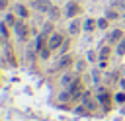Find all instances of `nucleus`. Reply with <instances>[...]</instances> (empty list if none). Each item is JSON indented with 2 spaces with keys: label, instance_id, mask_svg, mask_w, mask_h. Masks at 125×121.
<instances>
[{
  "label": "nucleus",
  "instance_id": "nucleus-4",
  "mask_svg": "<svg viewBox=\"0 0 125 121\" xmlns=\"http://www.w3.org/2000/svg\"><path fill=\"white\" fill-rule=\"evenodd\" d=\"M33 8L39 10V12H51V2L49 0H35L33 2Z\"/></svg>",
  "mask_w": 125,
  "mask_h": 121
},
{
  "label": "nucleus",
  "instance_id": "nucleus-14",
  "mask_svg": "<svg viewBox=\"0 0 125 121\" xmlns=\"http://www.w3.org/2000/svg\"><path fill=\"white\" fill-rule=\"evenodd\" d=\"M115 53H117V55H125V37H123V39L117 43V49H115Z\"/></svg>",
  "mask_w": 125,
  "mask_h": 121
},
{
  "label": "nucleus",
  "instance_id": "nucleus-7",
  "mask_svg": "<svg viewBox=\"0 0 125 121\" xmlns=\"http://www.w3.org/2000/svg\"><path fill=\"white\" fill-rule=\"evenodd\" d=\"M109 53H111V47H109V45H104L102 51H100V59H102V62H105V60L109 59Z\"/></svg>",
  "mask_w": 125,
  "mask_h": 121
},
{
  "label": "nucleus",
  "instance_id": "nucleus-9",
  "mask_svg": "<svg viewBox=\"0 0 125 121\" xmlns=\"http://www.w3.org/2000/svg\"><path fill=\"white\" fill-rule=\"evenodd\" d=\"M16 14H18L20 18H27V16H29V12H27L25 6H16Z\"/></svg>",
  "mask_w": 125,
  "mask_h": 121
},
{
  "label": "nucleus",
  "instance_id": "nucleus-18",
  "mask_svg": "<svg viewBox=\"0 0 125 121\" xmlns=\"http://www.w3.org/2000/svg\"><path fill=\"white\" fill-rule=\"evenodd\" d=\"M107 18H109V20H115V18H117V14L111 10V12H107Z\"/></svg>",
  "mask_w": 125,
  "mask_h": 121
},
{
  "label": "nucleus",
  "instance_id": "nucleus-6",
  "mask_svg": "<svg viewBox=\"0 0 125 121\" xmlns=\"http://www.w3.org/2000/svg\"><path fill=\"white\" fill-rule=\"evenodd\" d=\"M121 39H123V31L121 29H113L109 33V43H119Z\"/></svg>",
  "mask_w": 125,
  "mask_h": 121
},
{
  "label": "nucleus",
  "instance_id": "nucleus-15",
  "mask_svg": "<svg viewBox=\"0 0 125 121\" xmlns=\"http://www.w3.org/2000/svg\"><path fill=\"white\" fill-rule=\"evenodd\" d=\"M74 80H76V76H74V74H64V76L61 78V82H62V84H70V82H74Z\"/></svg>",
  "mask_w": 125,
  "mask_h": 121
},
{
  "label": "nucleus",
  "instance_id": "nucleus-10",
  "mask_svg": "<svg viewBox=\"0 0 125 121\" xmlns=\"http://www.w3.org/2000/svg\"><path fill=\"white\" fill-rule=\"evenodd\" d=\"M4 23H6V25H16V23H18L16 14H8V16H6V20H4Z\"/></svg>",
  "mask_w": 125,
  "mask_h": 121
},
{
  "label": "nucleus",
  "instance_id": "nucleus-19",
  "mask_svg": "<svg viewBox=\"0 0 125 121\" xmlns=\"http://www.w3.org/2000/svg\"><path fill=\"white\" fill-rule=\"evenodd\" d=\"M0 8H2V10H6V8H8V0H2V4H0Z\"/></svg>",
  "mask_w": 125,
  "mask_h": 121
},
{
  "label": "nucleus",
  "instance_id": "nucleus-17",
  "mask_svg": "<svg viewBox=\"0 0 125 121\" xmlns=\"http://www.w3.org/2000/svg\"><path fill=\"white\" fill-rule=\"evenodd\" d=\"M115 100H117L119 103H123V101H125V94H123V92H119V94L115 96Z\"/></svg>",
  "mask_w": 125,
  "mask_h": 121
},
{
  "label": "nucleus",
  "instance_id": "nucleus-16",
  "mask_svg": "<svg viewBox=\"0 0 125 121\" xmlns=\"http://www.w3.org/2000/svg\"><path fill=\"white\" fill-rule=\"evenodd\" d=\"M107 25H109V20H107V18L98 20V27H100V29H107Z\"/></svg>",
  "mask_w": 125,
  "mask_h": 121
},
{
  "label": "nucleus",
  "instance_id": "nucleus-3",
  "mask_svg": "<svg viewBox=\"0 0 125 121\" xmlns=\"http://www.w3.org/2000/svg\"><path fill=\"white\" fill-rule=\"evenodd\" d=\"M82 90H84V88H82V82L76 78V80L72 82V88H70V94H72V98H74V100H78V98H80V94H82Z\"/></svg>",
  "mask_w": 125,
  "mask_h": 121
},
{
  "label": "nucleus",
  "instance_id": "nucleus-13",
  "mask_svg": "<svg viewBox=\"0 0 125 121\" xmlns=\"http://www.w3.org/2000/svg\"><path fill=\"white\" fill-rule=\"evenodd\" d=\"M78 31H80V21H78V20H74V21L70 23V33H72V35H76Z\"/></svg>",
  "mask_w": 125,
  "mask_h": 121
},
{
  "label": "nucleus",
  "instance_id": "nucleus-1",
  "mask_svg": "<svg viewBox=\"0 0 125 121\" xmlns=\"http://www.w3.org/2000/svg\"><path fill=\"white\" fill-rule=\"evenodd\" d=\"M64 12H66V16H68V18H76V16L82 12V6H80L76 0H70V2L66 4V10H64Z\"/></svg>",
  "mask_w": 125,
  "mask_h": 121
},
{
  "label": "nucleus",
  "instance_id": "nucleus-5",
  "mask_svg": "<svg viewBox=\"0 0 125 121\" xmlns=\"http://www.w3.org/2000/svg\"><path fill=\"white\" fill-rule=\"evenodd\" d=\"M62 45V35L61 33H53L51 37H49V47L51 49H57V47H61Z\"/></svg>",
  "mask_w": 125,
  "mask_h": 121
},
{
  "label": "nucleus",
  "instance_id": "nucleus-11",
  "mask_svg": "<svg viewBox=\"0 0 125 121\" xmlns=\"http://www.w3.org/2000/svg\"><path fill=\"white\" fill-rule=\"evenodd\" d=\"M70 62H72V59L66 55V57H62V59L59 60V66H61V68H68V66H70Z\"/></svg>",
  "mask_w": 125,
  "mask_h": 121
},
{
  "label": "nucleus",
  "instance_id": "nucleus-2",
  "mask_svg": "<svg viewBox=\"0 0 125 121\" xmlns=\"http://www.w3.org/2000/svg\"><path fill=\"white\" fill-rule=\"evenodd\" d=\"M14 29H16V35H18L20 39H25V37H27V27H25V23H23L21 20H18V23L14 25Z\"/></svg>",
  "mask_w": 125,
  "mask_h": 121
},
{
  "label": "nucleus",
  "instance_id": "nucleus-8",
  "mask_svg": "<svg viewBox=\"0 0 125 121\" xmlns=\"http://www.w3.org/2000/svg\"><path fill=\"white\" fill-rule=\"evenodd\" d=\"M98 100L105 105V109H107V100H109V94H107V90H100V94H98Z\"/></svg>",
  "mask_w": 125,
  "mask_h": 121
},
{
  "label": "nucleus",
  "instance_id": "nucleus-12",
  "mask_svg": "<svg viewBox=\"0 0 125 121\" xmlns=\"http://www.w3.org/2000/svg\"><path fill=\"white\" fill-rule=\"evenodd\" d=\"M96 27H98V23H96L94 20H86V23H84V29H86V31H94Z\"/></svg>",
  "mask_w": 125,
  "mask_h": 121
}]
</instances>
